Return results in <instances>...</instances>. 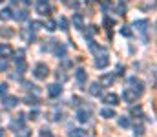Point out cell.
I'll return each mask as SVG.
<instances>
[{
	"instance_id": "6da1fadb",
	"label": "cell",
	"mask_w": 157,
	"mask_h": 137,
	"mask_svg": "<svg viewBox=\"0 0 157 137\" xmlns=\"http://www.w3.org/2000/svg\"><path fill=\"white\" fill-rule=\"evenodd\" d=\"M33 75H35V79H39V81H42V79H46L48 75H49V68L46 66V64H37L35 68H33Z\"/></svg>"
},
{
	"instance_id": "7a4b0ae2",
	"label": "cell",
	"mask_w": 157,
	"mask_h": 137,
	"mask_svg": "<svg viewBox=\"0 0 157 137\" xmlns=\"http://www.w3.org/2000/svg\"><path fill=\"white\" fill-rule=\"evenodd\" d=\"M35 9H37L39 15H49V13H51V7H49V4H48L46 0H37Z\"/></svg>"
},
{
	"instance_id": "3957f363",
	"label": "cell",
	"mask_w": 157,
	"mask_h": 137,
	"mask_svg": "<svg viewBox=\"0 0 157 137\" xmlns=\"http://www.w3.org/2000/svg\"><path fill=\"white\" fill-rule=\"evenodd\" d=\"M108 64H110L108 51L106 53H101V55H95V68H106Z\"/></svg>"
},
{
	"instance_id": "277c9868",
	"label": "cell",
	"mask_w": 157,
	"mask_h": 137,
	"mask_svg": "<svg viewBox=\"0 0 157 137\" xmlns=\"http://www.w3.org/2000/svg\"><path fill=\"white\" fill-rule=\"evenodd\" d=\"M139 97H141V95H139L137 91H133L132 88H126V90L122 91V99H124L126 102H135Z\"/></svg>"
},
{
	"instance_id": "5b68a950",
	"label": "cell",
	"mask_w": 157,
	"mask_h": 137,
	"mask_svg": "<svg viewBox=\"0 0 157 137\" xmlns=\"http://www.w3.org/2000/svg\"><path fill=\"white\" fill-rule=\"evenodd\" d=\"M2 104H4V108L11 110V108H15L18 104V99L13 97V95H7V97H2Z\"/></svg>"
},
{
	"instance_id": "8992f818",
	"label": "cell",
	"mask_w": 157,
	"mask_h": 137,
	"mask_svg": "<svg viewBox=\"0 0 157 137\" xmlns=\"http://www.w3.org/2000/svg\"><path fill=\"white\" fill-rule=\"evenodd\" d=\"M75 79H77L78 86H82V84L86 82L88 75H86V70H84V68H77V70H75Z\"/></svg>"
},
{
	"instance_id": "52a82bcc",
	"label": "cell",
	"mask_w": 157,
	"mask_h": 137,
	"mask_svg": "<svg viewBox=\"0 0 157 137\" xmlns=\"http://www.w3.org/2000/svg\"><path fill=\"white\" fill-rule=\"evenodd\" d=\"M60 93H62V86H60V84L55 82V84H49V86H48V95H49V97H59Z\"/></svg>"
},
{
	"instance_id": "ba28073f",
	"label": "cell",
	"mask_w": 157,
	"mask_h": 137,
	"mask_svg": "<svg viewBox=\"0 0 157 137\" xmlns=\"http://www.w3.org/2000/svg\"><path fill=\"white\" fill-rule=\"evenodd\" d=\"M13 55V48L9 44H0V59H7Z\"/></svg>"
},
{
	"instance_id": "9c48e42d",
	"label": "cell",
	"mask_w": 157,
	"mask_h": 137,
	"mask_svg": "<svg viewBox=\"0 0 157 137\" xmlns=\"http://www.w3.org/2000/svg\"><path fill=\"white\" fill-rule=\"evenodd\" d=\"M11 128L17 130V128H24V113H18L13 121H11Z\"/></svg>"
},
{
	"instance_id": "30bf717a",
	"label": "cell",
	"mask_w": 157,
	"mask_h": 137,
	"mask_svg": "<svg viewBox=\"0 0 157 137\" xmlns=\"http://www.w3.org/2000/svg\"><path fill=\"white\" fill-rule=\"evenodd\" d=\"M104 102L110 104V106H115V104H119V95H115V93H106L104 95Z\"/></svg>"
},
{
	"instance_id": "8fae6325",
	"label": "cell",
	"mask_w": 157,
	"mask_h": 137,
	"mask_svg": "<svg viewBox=\"0 0 157 137\" xmlns=\"http://www.w3.org/2000/svg\"><path fill=\"white\" fill-rule=\"evenodd\" d=\"M90 49L95 53V55H101V53H106V48L104 46H99L97 42H90Z\"/></svg>"
},
{
	"instance_id": "7c38bea8",
	"label": "cell",
	"mask_w": 157,
	"mask_h": 137,
	"mask_svg": "<svg viewBox=\"0 0 157 137\" xmlns=\"http://www.w3.org/2000/svg\"><path fill=\"white\" fill-rule=\"evenodd\" d=\"M53 51H55V55H57V57H62V55H66V46L55 42V44H53Z\"/></svg>"
},
{
	"instance_id": "4fadbf2b",
	"label": "cell",
	"mask_w": 157,
	"mask_h": 137,
	"mask_svg": "<svg viewBox=\"0 0 157 137\" xmlns=\"http://www.w3.org/2000/svg\"><path fill=\"white\" fill-rule=\"evenodd\" d=\"M88 119H90V112H88V110H77V121L86 123Z\"/></svg>"
},
{
	"instance_id": "5bb4252c",
	"label": "cell",
	"mask_w": 157,
	"mask_h": 137,
	"mask_svg": "<svg viewBox=\"0 0 157 137\" xmlns=\"http://www.w3.org/2000/svg\"><path fill=\"white\" fill-rule=\"evenodd\" d=\"M88 91H90L93 97L101 95V84H99V82H91V84H90V88H88Z\"/></svg>"
},
{
	"instance_id": "9a60e30c",
	"label": "cell",
	"mask_w": 157,
	"mask_h": 137,
	"mask_svg": "<svg viewBox=\"0 0 157 137\" xmlns=\"http://www.w3.org/2000/svg\"><path fill=\"white\" fill-rule=\"evenodd\" d=\"M113 81H115L113 73H106V75H102V79H101V82H102V84H106V86H112V84H113Z\"/></svg>"
},
{
	"instance_id": "2e32d148",
	"label": "cell",
	"mask_w": 157,
	"mask_h": 137,
	"mask_svg": "<svg viewBox=\"0 0 157 137\" xmlns=\"http://www.w3.org/2000/svg\"><path fill=\"white\" fill-rule=\"evenodd\" d=\"M9 18H13V13H11V9H9V7H4V9H0V20H9Z\"/></svg>"
},
{
	"instance_id": "e0dca14e",
	"label": "cell",
	"mask_w": 157,
	"mask_h": 137,
	"mask_svg": "<svg viewBox=\"0 0 157 137\" xmlns=\"http://www.w3.org/2000/svg\"><path fill=\"white\" fill-rule=\"evenodd\" d=\"M13 18L18 20V22H24V20L28 18V11H24V9H22V11H17V13L13 15Z\"/></svg>"
},
{
	"instance_id": "ac0fdd59",
	"label": "cell",
	"mask_w": 157,
	"mask_h": 137,
	"mask_svg": "<svg viewBox=\"0 0 157 137\" xmlns=\"http://www.w3.org/2000/svg\"><path fill=\"white\" fill-rule=\"evenodd\" d=\"M26 68H28L26 60H24V59H17V71H18V73H24Z\"/></svg>"
},
{
	"instance_id": "d6986e66",
	"label": "cell",
	"mask_w": 157,
	"mask_h": 137,
	"mask_svg": "<svg viewBox=\"0 0 157 137\" xmlns=\"http://www.w3.org/2000/svg\"><path fill=\"white\" fill-rule=\"evenodd\" d=\"M101 115H102L104 119H112V117H115V112H113L112 108H102V110H101Z\"/></svg>"
},
{
	"instance_id": "ffe728a7",
	"label": "cell",
	"mask_w": 157,
	"mask_h": 137,
	"mask_svg": "<svg viewBox=\"0 0 157 137\" xmlns=\"http://www.w3.org/2000/svg\"><path fill=\"white\" fill-rule=\"evenodd\" d=\"M133 28L139 29V31H144V29L148 28V22H146V20H137V22L133 24Z\"/></svg>"
},
{
	"instance_id": "44dd1931",
	"label": "cell",
	"mask_w": 157,
	"mask_h": 137,
	"mask_svg": "<svg viewBox=\"0 0 157 137\" xmlns=\"http://www.w3.org/2000/svg\"><path fill=\"white\" fill-rule=\"evenodd\" d=\"M73 24H75L77 29H82L84 28V22H82V17L80 15H73Z\"/></svg>"
},
{
	"instance_id": "7402d4cb",
	"label": "cell",
	"mask_w": 157,
	"mask_h": 137,
	"mask_svg": "<svg viewBox=\"0 0 157 137\" xmlns=\"http://www.w3.org/2000/svg\"><path fill=\"white\" fill-rule=\"evenodd\" d=\"M13 35H15V33H13L9 28H2V29H0V37H4V39H11Z\"/></svg>"
},
{
	"instance_id": "603a6c76",
	"label": "cell",
	"mask_w": 157,
	"mask_h": 137,
	"mask_svg": "<svg viewBox=\"0 0 157 137\" xmlns=\"http://www.w3.org/2000/svg\"><path fill=\"white\" fill-rule=\"evenodd\" d=\"M40 101H39V97H33V95H28L26 97V104H29V106H37Z\"/></svg>"
},
{
	"instance_id": "cb8c5ba5",
	"label": "cell",
	"mask_w": 157,
	"mask_h": 137,
	"mask_svg": "<svg viewBox=\"0 0 157 137\" xmlns=\"http://www.w3.org/2000/svg\"><path fill=\"white\" fill-rule=\"evenodd\" d=\"M119 126H121V128H128V126H130V119H128V117H122V115H121V117H119Z\"/></svg>"
},
{
	"instance_id": "d4e9b609",
	"label": "cell",
	"mask_w": 157,
	"mask_h": 137,
	"mask_svg": "<svg viewBox=\"0 0 157 137\" xmlns=\"http://www.w3.org/2000/svg\"><path fill=\"white\" fill-rule=\"evenodd\" d=\"M59 26H60V29L62 31H68V20L62 17V18H59Z\"/></svg>"
},
{
	"instance_id": "484cf974",
	"label": "cell",
	"mask_w": 157,
	"mask_h": 137,
	"mask_svg": "<svg viewBox=\"0 0 157 137\" xmlns=\"http://www.w3.org/2000/svg\"><path fill=\"white\" fill-rule=\"evenodd\" d=\"M44 28H46L48 31H55V22H53V20L49 18V20H48V22L44 24Z\"/></svg>"
},
{
	"instance_id": "4316f807",
	"label": "cell",
	"mask_w": 157,
	"mask_h": 137,
	"mask_svg": "<svg viewBox=\"0 0 157 137\" xmlns=\"http://www.w3.org/2000/svg\"><path fill=\"white\" fill-rule=\"evenodd\" d=\"M70 137H84V130H80V128H77V130H71Z\"/></svg>"
},
{
	"instance_id": "83f0119b",
	"label": "cell",
	"mask_w": 157,
	"mask_h": 137,
	"mask_svg": "<svg viewBox=\"0 0 157 137\" xmlns=\"http://www.w3.org/2000/svg\"><path fill=\"white\" fill-rule=\"evenodd\" d=\"M121 33H122L124 37H130V35H132V31H130L128 26H122V28H121Z\"/></svg>"
},
{
	"instance_id": "f1b7e54d",
	"label": "cell",
	"mask_w": 157,
	"mask_h": 137,
	"mask_svg": "<svg viewBox=\"0 0 157 137\" xmlns=\"http://www.w3.org/2000/svg\"><path fill=\"white\" fill-rule=\"evenodd\" d=\"M113 26V20L110 17H104V28H112Z\"/></svg>"
},
{
	"instance_id": "f546056e",
	"label": "cell",
	"mask_w": 157,
	"mask_h": 137,
	"mask_svg": "<svg viewBox=\"0 0 157 137\" xmlns=\"http://www.w3.org/2000/svg\"><path fill=\"white\" fill-rule=\"evenodd\" d=\"M29 119H31V121L39 119V112H37V110H31V112H29Z\"/></svg>"
},
{
	"instance_id": "4dcf8cb0",
	"label": "cell",
	"mask_w": 157,
	"mask_h": 137,
	"mask_svg": "<svg viewBox=\"0 0 157 137\" xmlns=\"http://www.w3.org/2000/svg\"><path fill=\"white\" fill-rule=\"evenodd\" d=\"M132 113H133V115H143V110H141V106H137V108H132Z\"/></svg>"
},
{
	"instance_id": "1f68e13d",
	"label": "cell",
	"mask_w": 157,
	"mask_h": 137,
	"mask_svg": "<svg viewBox=\"0 0 157 137\" xmlns=\"http://www.w3.org/2000/svg\"><path fill=\"white\" fill-rule=\"evenodd\" d=\"M40 137H51L49 130H48V128H42V130H40Z\"/></svg>"
},
{
	"instance_id": "d6a6232c",
	"label": "cell",
	"mask_w": 157,
	"mask_h": 137,
	"mask_svg": "<svg viewBox=\"0 0 157 137\" xmlns=\"http://www.w3.org/2000/svg\"><path fill=\"white\" fill-rule=\"evenodd\" d=\"M6 93H7V84H0V95L4 97Z\"/></svg>"
},
{
	"instance_id": "836d02e7",
	"label": "cell",
	"mask_w": 157,
	"mask_h": 137,
	"mask_svg": "<svg viewBox=\"0 0 157 137\" xmlns=\"http://www.w3.org/2000/svg\"><path fill=\"white\" fill-rule=\"evenodd\" d=\"M133 130H135V134H137V135H141V134H143V132H144V128H143V126H141V124H139V126H135V128H133Z\"/></svg>"
},
{
	"instance_id": "e575fe53",
	"label": "cell",
	"mask_w": 157,
	"mask_h": 137,
	"mask_svg": "<svg viewBox=\"0 0 157 137\" xmlns=\"http://www.w3.org/2000/svg\"><path fill=\"white\" fill-rule=\"evenodd\" d=\"M6 68H7V62L4 59H0V70H6Z\"/></svg>"
},
{
	"instance_id": "d590c367",
	"label": "cell",
	"mask_w": 157,
	"mask_h": 137,
	"mask_svg": "<svg viewBox=\"0 0 157 137\" xmlns=\"http://www.w3.org/2000/svg\"><path fill=\"white\" fill-rule=\"evenodd\" d=\"M17 2H20V4H24V6H29V4H31V0H17Z\"/></svg>"
},
{
	"instance_id": "8d00e7d4",
	"label": "cell",
	"mask_w": 157,
	"mask_h": 137,
	"mask_svg": "<svg viewBox=\"0 0 157 137\" xmlns=\"http://www.w3.org/2000/svg\"><path fill=\"white\" fill-rule=\"evenodd\" d=\"M0 137H4V130H0Z\"/></svg>"
},
{
	"instance_id": "74e56055",
	"label": "cell",
	"mask_w": 157,
	"mask_h": 137,
	"mask_svg": "<svg viewBox=\"0 0 157 137\" xmlns=\"http://www.w3.org/2000/svg\"><path fill=\"white\" fill-rule=\"evenodd\" d=\"M0 2H4V0H0Z\"/></svg>"
}]
</instances>
